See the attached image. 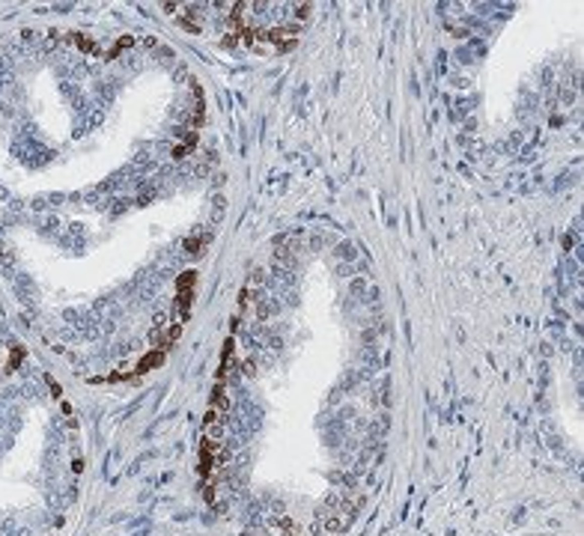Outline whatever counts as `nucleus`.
<instances>
[{"label":"nucleus","instance_id":"obj_1","mask_svg":"<svg viewBox=\"0 0 584 536\" xmlns=\"http://www.w3.org/2000/svg\"><path fill=\"white\" fill-rule=\"evenodd\" d=\"M158 364H164V351H161V348H155V351L143 354V358L137 361V370H134V373H149V370H152V367H158Z\"/></svg>","mask_w":584,"mask_h":536},{"label":"nucleus","instance_id":"obj_2","mask_svg":"<svg viewBox=\"0 0 584 536\" xmlns=\"http://www.w3.org/2000/svg\"><path fill=\"white\" fill-rule=\"evenodd\" d=\"M209 232H203V235H191V239H185V253H194V256H200L203 253V248L209 245Z\"/></svg>","mask_w":584,"mask_h":536},{"label":"nucleus","instance_id":"obj_3","mask_svg":"<svg viewBox=\"0 0 584 536\" xmlns=\"http://www.w3.org/2000/svg\"><path fill=\"white\" fill-rule=\"evenodd\" d=\"M131 45H134V39H131V36H123V39H120V42H116V45L107 51V60H116V57H120L126 48H131Z\"/></svg>","mask_w":584,"mask_h":536},{"label":"nucleus","instance_id":"obj_4","mask_svg":"<svg viewBox=\"0 0 584 536\" xmlns=\"http://www.w3.org/2000/svg\"><path fill=\"white\" fill-rule=\"evenodd\" d=\"M194 283H197V271H185V274H179L176 289H194Z\"/></svg>","mask_w":584,"mask_h":536},{"label":"nucleus","instance_id":"obj_5","mask_svg":"<svg viewBox=\"0 0 584 536\" xmlns=\"http://www.w3.org/2000/svg\"><path fill=\"white\" fill-rule=\"evenodd\" d=\"M72 39L81 45V51H93V54H96V42H90V39H84V36H78V33H75Z\"/></svg>","mask_w":584,"mask_h":536}]
</instances>
